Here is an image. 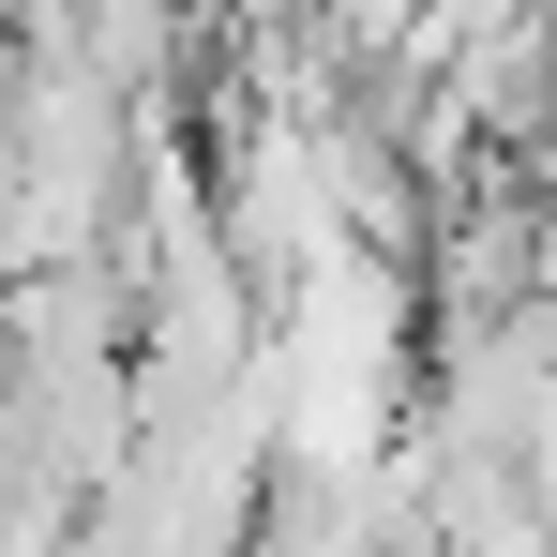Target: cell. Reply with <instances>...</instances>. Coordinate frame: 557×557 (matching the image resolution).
Instances as JSON below:
<instances>
[{
  "mask_svg": "<svg viewBox=\"0 0 557 557\" xmlns=\"http://www.w3.org/2000/svg\"><path fill=\"white\" fill-rule=\"evenodd\" d=\"M422 272L392 242H347L301 286H272V422L286 467H392L422 422Z\"/></svg>",
  "mask_w": 557,
  "mask_h": 557,
  "instance_id": "obj_1",
  "label": "cell"
}]
</instances>
